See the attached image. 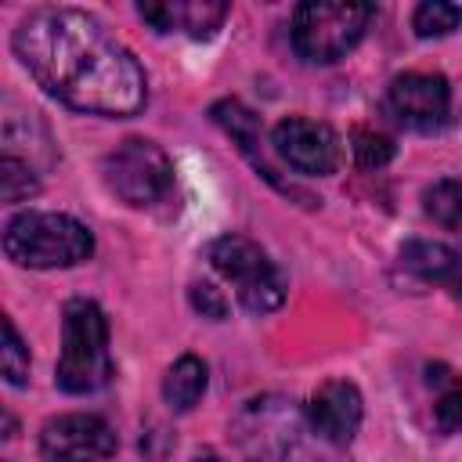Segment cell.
<instances>
[{
  "instance_id": "obj_1",
  "label": "cell",
  "mask_w": 462,
  "mask_h": 462,
  "mask_svg": "<svg viewBox=\"0 0 462 462\" xmlns=\"http://www.w3.org/2000/svg\"><path fill=\"white\" fill-rule=\"evenodd\" d=\"M11 47L29 76L76 112L123 119L148 101L137 58L87 11L32 7L14 25Z\"/></svg>"
},
{
  "instance_id": "obj_2",
  "label": "cell",
  "mask_w": 462,
  "mask_h": 462,
  "mask_svg": "<svg viewBox=\"0 0 462 462\" xmlns=\"http://www.w3.org/2000/svg\"><path fill=\"white\" fill-rule=\"evenodd\" d=\"M235 444L249 462H343L339 448L321 440L292 401L253 397L231 422Z\"/></svg>"
},
{
  "instance_id": "obj_3",
  "label": "cell",
  "mask_w": 462,
  "mask_h": 462,
  "mask_svg": "<svg viewBox=\"0 0 462 462\" xmlns=\"http://www.w3.org/2000/svg\"><path fill=\"white\" fill-rule=\"evenodd\" d=\"M112 379L108 318L94 300H69L61 310V354L54 383L65 393H94Z\"/></svg>"
},
{
  "instance_id": "obj_4",
  "label": "cell",
  "mask_w": 462,
  "mask_h": 462,
  "mask_svg": "<svg viewBox=\"0 0 462 462\" xmlns=\"http://www.w3.org/2000/svg\"><path fill=\"white\" fill-rule=\"evenodd\" d=\"M4 253L18 267L54 271L76 267L94 253V235L69 213H18L4 227Z\"/></svg>"
},
{
  "instance_id": "obj_5",
  "label": "cell",
  "mask_w": 462,
  "mask_h": 462,
  "mask_svg": "<svg viewBox=\"0 0 462 462\" xmlns=\"http://www.w3.org/2000/svg\"><path fill=\"white\" fill-rule=\"evenodd\" d=\"M372 14V4L307 0L292 11V51L310 65H332L361 43Z\"/></svg>"
},
{
  "instance_id": "obj_6",
  "label": "cell",
  "mask_w": 462,
  "mask_h": 462,
  "mask_svg": "<svg viewBox=\"0 0 462 462\" xmlns=\"http://www.w3.org/2000/svg\"><path fill=\"white\" fill-rule=\"evenodd\" d=\"M213 271L235 289L238 303L253 314H267L285 300V278L278 263L245 235H220L206 249Z\"/></svg>"
},
{
  "instance_id": "obj_7",
  "label": "cell",
  "mask_w": 462,
  "mask_h": 462,
  "mask_svg": "<svg viewBox=\"0 0 462 462\" xmlns=\"http://www.w3.org/2000/svg\"><path fill=\"white\" fill-rule=\"evenodd\" d=\"M108 191L126 206H152L170 195L173 188V162L170 155L148 137H126L116 144L101 162Z\"/></svg>"
},
{
  "instance_id": "obj_8",
  "label": "cell",
  "mask_w": 462,
  "mask_h": 462,
  "mask_svg": "<svg viewBox=\"0 0 462 462\" xmlns=\"http://www.w3.org/2000/svg\"><path fill=\"white\" fill-rule=\"evenodd\" d=\"M271 144L285 166H292L303 177H328L339 166V137L328 123L289 116L271 130Z\"/></svg>"
},
{
  "instance_id": "obj_9",
  "label": "cell",
  "mask_w": 462,
  "mask_h": 462,
  "mask_svg": "<svg viewBox=\"0 0 462 462\" xmlns=\"http://www.w3.org/2000/svg\"><path fill=\"white\" fill-rule=\"evenodd\" d=\"M116 451V433L101 415L69 411L40 430V462H101Z\"/></svg>"
},
{
  "instance_id": "obj_10",
  "label": "cell",
  "mask_w": 462,
  "mask_h": 462,
  "mask_svg": "<svg viewBox=\"0 0 462 462\" xmlns=\"http://www.w3.org/2000/svg\"><path fill=\"white\" fill-rule=\"evenodd\" d=\"M386 105H390L393 119L404 123L408 130L430 134V130H440L448 123L451 87L440 72H404L390 83Z\"/></svg>"
},
{
  "instance_id": "obj_11",
  "label": "cell",
  "mask_w": 462,
  "mask_h": 462,
  "mask_svg": "<svg viewBox=\"0 0 462 462\" xmlns=\"http://www.w3.org/2000/svg\"><path fill=\"white\" fill-rule=\"evenodd\" d=\"M303 411H307L314 433H318L321 440H328L332 448L343 451V448L357 437V430H361L365 404H361V393H357L354 383H346V379H328V383H321V386L310 393V401H307Z\"/></svg>"
},
{
  "instance_id": "obj_12",
  "label": "cell",
  "mask_w": 462,
  "mask_h": 462,
  "mask_svg": "<svg viewBox=\"0 0 462 462\" xmlns=\"http://www.w3.org/2000/svg\"><path fill=\"white\" fill-rule=\"evenodd\" d=\"M137 14L148 25H155L159 32H184L191 40H206L224 25L227 4H220V0H162V4H141Z\"/></svg>"
},
{
  "instance_id": "obj_13",
  "label": "cell",
  "mask_w": 462,
  "mask_h": 462,
  "mask_svg": "<svg viewBox=\"0 0 462 462\" xmlns=\"http://www.w3.org/2000/svg\"><path fill=\"white\" fill-rule=\"evenodd\" d=\"M401 263H404V271H411L415 278L433 282V285H444V289H451V292H458V285H462V260H458V253L448 249L444 242L411 238V242H404V249H401Z\"/></svg>"
},
{
  "instance_id": "obj_14",
  "label": "cell",
  "mask_w": 462,
  "mask_h": 462,
  "mask_svg": "<svg viewBox=\"0 0 462 462\" xmlns=\"http://www.w3.org/2000/svg\"><path fill=\"white\" fill-rule=\"evenodd\" d=\"M206 365L195 357V354H184L170 365L166 379H162V401L173 408V411H191L199 404V397L206 393Z\"/></svg>"
},
{
  "instance_id": "obj_15",
  "label": "cell",
  "mask_w": 462,
  "mask_h": 462,
  "mask_svg": "<svg viewBox=\"0 0 462 462\" xmlns=\"http://www.w3.org/2000/svg\"><path fill=\"white\" fill-rule=\"evenodd\" d=\"M209 116H213V123H217L231 141H238V148L260 166V155H256V148H260V116H256L253 108H245L238 97L217 101V105L209 108Z\"/></svg>"
},
{
  "instance_id": "obj_16",
  "label": "cell",
  "mask_w": 462,
  "mask_h": 462,
  "mask_svg": "<svg viewBox=\"0 0 462 462\" xmlns=\"http://www.w3.org/2000/svg\"><path fill=\"white\" fill-rule=\"evenodd\" d=\"M422 209L430 220H437L448 231H462V180L455 177H440L433 184H426L422 191Z\"/></svg>"
},
{
  "instance_id": "obj_17",
  "label": "cell",
  "mask_w": 462,
  "mask_h": 462,
  "mask_svg": "<svg viewBox=\"0 0 462 462\" xmlns=\"http://www.w3.org/2000/svg\"><path fill=\"white\" fill-rule=\"evenodd\" d=\"M462 25V7L458 4H448V0H426L415 7L411 14V29L430 40V36H448Z\"/></svg>"
},
{
  "instance_id": "obj_18",
  "label": "cell",
  "mask_w": 462,
  "mask_h": 462,
  "mask_svg": "<svg viewBox=\"0 0 462 462\" xmlns=\"http://www.w3.org/2000/svg\"><path fill=\"white\" fill-rule=\"evenodd\" d=\"M350 148H354V159L361 170H383L393 159V137H386L383 130H372V126H354Z\"/></svg>"
},
{
  "instance_id": "obj_19",
  "label": "cell",
  "mask_w": 462,
  "mask_h": 462,
  "mask_svg": "<svg viewBox=\"0 0 462 462\" xmlns=\"http://www.w3.org/2000/svg\"><path fill=\"white\" fill-rule=\"evenodd\" d=\"M36 191H40V180L32 177L29 162H22L14 155H4L0 159V195H4V202H22Z\"/></svg>"
},
{
  "instance_id": "obj_20",
  "label": "cell",
  "mask_w": 462,
  "mask_h": 462,
  "mask_svg": "<svg viewBox=\"0 0 462 462\" xmlns=\"http://www.w3.org/2000/svg\"><path fill=\"white\" fill-rule=\"evenodd\" d=\"M4 379L11 386H25L29 383V350L14 328L11 318H4Z\"/></svg>"
},
{
  "instance_id": "obj_21",
  "label": "cell",
  "mask_w": 462,
  "mask_h": 462,
  "mask_svg": "<svg viewBox=\"0 0 462 462\" xmlns=\"http://www.w3.org/2000/svg\"><path fill=\"white\" fill-rule=\"evenodd\" d=\"M191 307H195L202 318H213V321L227 318V296H224L213 282H195V285H191Z\"/></svg>"
},
{
  "instance_id": "obj_22",
  "label": "cell",
  "mask_w": 462,
  "mask_h": 462,
  "mask_svg": "<svg viewBox=\"0 0 462 462\" xmlns=\"http://www.w3.org/2000/svg\"><path fill=\"white\" fill-rule=\"evenodd\" d=\"M437 426L444 433H458L462 430V386L458 383H451L440 393V401H437Z\"/></svg>"
},
{
  "instance_id": "obj_23",
  "label": "cell",
  "mask_w": 462,
  "mask_h": 462,
  "mask_svg": "<svg viewBox=\"0 0 462 462\" xmlns=\"http://www.w3.org/2000/svg\"><path fill=\"white\" fill-rule=\"evenodd\" d=\"M195 462H224V458H220L217 451H199V455H195Z\"/></svg>"
}]
</instances>
